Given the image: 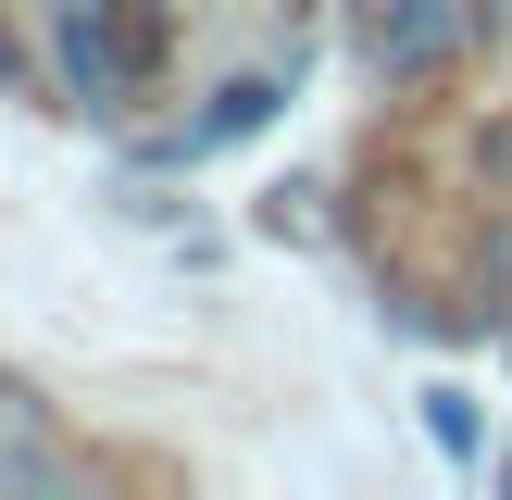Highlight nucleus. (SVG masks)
<instances>
[{"label": "nucleus", "mask_w": 512, "mask_h": 500, "mask_svg": "<svg viewBox=\"0 0 512 500\" xmlns=\"http://www.w3.org/2000/svg\"><path fill=\"white\" fill-rule=\"evenodd\" d=\"M475 0H375V25H363V50H375V75H438L450 50L475 38Z\"/></svg>", "instance_id": "obj_1"}, {"label": "nucleus", "mask_w": 512, "mask_h": 500, "mask_svg": "<svg viewBox=\"0 0 512 500\" xmlns=\"http://www.w3.org/2000/svg\"><path fill=\"white\" fill-rule=\"evenodd\" d=\"M63 88L88 100V113L138 100V75H125V50H113V0H63Z\"/></svg>", "instance_id": "obj_2"}, {"label": "nucleus", "mask_w": 512, "mask_h": 500, "mask_svg": "<svg viewBox=\"0 0 512 500\" xmlns=\"http://www.w3.org/2000/svg\"><path fill=\"white\" fill-rule=\"evenodd\" d=\"M275 100H288V88H275V75H238V88H225V100H213V113H200V125H188V138H175V150H225V138H250V125H263Z\"/></svg>", "instance_id": "obj_3"}, {"label": "nucleus", "mask_w": 512, "mask_h": 500, "mask_svg": "<svg viewBox=\"0 0 512 500\" xmlns=\"http://www.w3.org/2000/svg\"><path fill=\"white\" fill-rule=\"evenodd\" d=\"M113 50H125V75H163V0H113Z\"/></svg>", "instance_id": "obj_4"}, {"label": "nucleus", "mask_w": 512, "mask_h": 500, "mask_svg": "<svg viewBox=\"0 0 512 500\" xmlns=\"http://www.w3.org/2000/svg\"><path fill=\"white\" fill-rule=\"evenodd\" d=\"M0 75H25V63H13V38H0Z\"/></svg>", "instance_id": "obj_5"}]
</instances>
